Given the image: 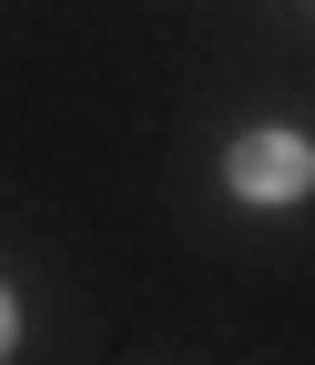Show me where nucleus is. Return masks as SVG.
<instances>
[{
	"instance_id": "1",
	"label": "nucleus",
	"mask_w": 315,
	"mask_h": 365,
	"mask_svg": "<svg viewBox=\"0 0 315 365\" xmlns=\"http://www.w3.org/2000/svg\"><path fill=\"white\" fill-rule=\"evenodd\" d=\"M234 193L244 203H295L305 182H315V143H295V132H254V143H234Z\"/></svg>"
},
{
	"instance_id": "2",
	"label": "nucleus",
	"mask_w": 315,
	"mask_h": 365,
	"mask_svg": "<svg viewBox=\"0 0 315 365\" xmlns=\"http://www.w3.org/2000/svg\"><path fill=\"white\" fill-rule=\"evenodd\" d=\"M11 335H21V314H11V294H0V355H11Z\"/></svg>"
}]
</instances>
